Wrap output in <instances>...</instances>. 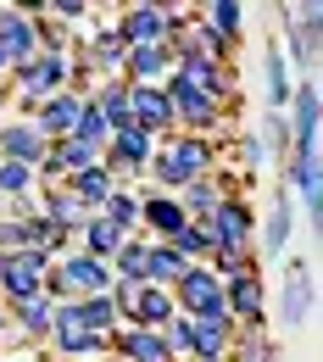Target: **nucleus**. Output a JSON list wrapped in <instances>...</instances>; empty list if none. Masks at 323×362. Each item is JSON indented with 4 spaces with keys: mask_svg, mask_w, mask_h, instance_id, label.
<instances>
[{
    "mask_svg": "<svg viewBox=\"0 0 323 362\" xmlns=\"http://www.w3.org/2000/svg\"><path fill=\"white\" fill-rule=\"evenodd\" d=\"M0 73H11V56H6V50H0Z\"/></svg>",
    "mask_w": 323,
    "mask_h": 362,
    "instance_id": "37",
    "label": "nucleus"
},
{
    "mask_svg": "<svg viewBox=\"0 0 323 362\" xmlns=\"http://www.w3.org/2000/svg\"><path fill=\"white\" fill-rule=\"evenodd\" d=\"M173 317H179V307H173V296H168V290H156V284H139L134 317H129L134 329H156V334H162V329H168Z\"/></svg>",
    "mask_w": 323,
    "mask_h": 362,
    "instance_id": "21",
    "label": "nucleus"
},
{
    "mask_svg": "<svg viewBox=\"0 0 323 362\" xmlns=\"http://www.w3.org/2000/svg\"><path fill=\"white\" fill-rule=\"evenodd\" d=\"M290 240H295V201H290V189L278 184L274 195H268V223H262V251L284 262Z\"/></svg>",
    "mask_w": 323,
    "mask_h": 362,
    "instance_id": "17",
    "label": "nucleus"
},
{
    "mask_svg": "<svg viewBox=\"0 0 323 362\" xmlns=\"http://www.w3.org/2000/svg\"><path fill=\"white\" fill-rule=\"evenodd\" d=\"M11 84H17V95H23V117H34V106H40V100H50L56 90H67V84H73V62L40 50L34 62L11 67Z\"/></svg>",
    "mask_w": 323,
    "mask_h": 362,
    "instance_id": "4",
    "label": "nucleus"
},
{
    "mask_svg": "<svg viewBox=\"0 0 323 362\" xmlns=\"http://www.w3.org/2000/svg\"><path fill=\"white\" fill-rule=\"evenodd\" d=\"M173 201L184 206V218H189V223H206V218H212V206L223 201V184H218V179H195V184H184V189H179Z\"/></svg>",
    "mask_w": 323,
    "mask_h": 362,
    "instance_id": "24",
    "label": "nucleus"
},
{
    "mask_svg": "<svg viewBox=\"0 0 323 362\" xmlns=\"http://www.w3.org/2000/svg\"><path fill=\"white\" fill-rule=\"evenodd\" d=\"M312 317V268L301 257H284V329H301Z\"/></svg>",
    "mask_w": 323,
    "mask_h": 362,
    "instance_id": "18",
    "label": "nucleus"
},
{
    "mask_svg": "<svg viewBox=\"0 0 323 362\" xmlns=\"http://www.w3.org/2000/svg\"><path fill=\"white\" fill-rule=\"evenodd\" d=\"M78 323H84L90 334H106V340H112V329H117V307H112V296H84V301H78Z\"/></svg>",
    "mask_w": 323,
    "mask_h": 362,
    "instance_id": "31",
    "label": "nucleus"
},
{
    "mask_svg": "<svg viewBox=\"0 0 323 362\" xmlns=\"http://www.w3.org/2000/svg\"><path fill=\"white\" fill-rule=\"evenodd\" d=\"M318 117H323L318 73H301V84H295V95H290V112H284V123H290V139H295V145L318 139Z\"/></svg>",
    "mask_w": 323,
    "mask_h": 362,
    "instance_id": "12",
    "label": "nucleus"
},
{
    "mask_svg": "<svg viewBox=\"0 0 323 362\" xmlns=\"http://www.w3.org/2000/svg\"><path fill=\"white\" fill-rule=\"evenodd\" d=\"M284 189H290V201H301V212L318 223L323 212V145L318 139H307V145H290V162H284Z\"/></svg>",
    "mask_w": 323,
    "mask_h": 362,
    "instance_id": "3",
    "label": "nucleus"
},
{
    "mask_svg": "<svg viewBox=\"0 0 323 362\" xmlns=\"http://www.w3.org/2000/svg\"><path fill=\"white\" fill-rule=\"evenodd\" d=\"M129 117H134V129L145 134H168L173 129V106H168V90L162 84H129Z\"/></svg>",
    "mask_w": 323,
    "mask_h": 362,
    "instance_id": "13",
    "label": "nucleus"
},
{
    "mask_svg": "<svg viewBox=\"0 0 323 362\" xmlns=\"http://www.w3.org/2000/svg\"><path fill=\"white\" fill-rule=\"evenodd\" d=\"M100 362H123V357H100Z\"/></svg>",
    "mask_w": 323,
    "mask_h": 362,
    "instance_id": "38",
    "label": "nucleus"
},
{
    "mask_svg": "<svg viewBox=\"0 0 323 362\" xmlns=\"http://www.w3.org/2000/svg\"><path fill=\"white\" fill-rule=\"evenodd\" d=\"M262 156H268V151H262V139H257V134H240V139H234V162H240L245 173L262 168Z\"/></svg>",
    "mask_w": 323,
    "mask_h": 362,
    "instance_id": "36",
    "label": "nucleus"
},
{
    "mask_svg": "<svg viewBox=\"0 0 323 362\" xmlns=\"http://www.w3.org/2000/svg\"><path fill=\"white\" fill-rule=\"evenodd\" d=\"M34 184H40L34 168H23V162H0V201H6V195H34Z\"/></svg>",
    "mask_w": 323,
    "mask_h": 362,
    "instance_id": "34",
    "label": "nucleus"
},
{
    "mask_svg": "<svg viewBox=\"0 0 323 362\" xmlns=\"http://www.w3.org/2000/svg\"><path fill=\"white\" fill-rule=\"evenodd\" d=\"M123 240H129V234H123V228H112L100 212H95V218H84V257H95V262H112V251H117Z\"/></svg>",
    "mask_w": 323,
    "mask_h": 362,
    "instance_id": "29",
    "label": "nucleus"
},
{
    "mask_svg": "<svg viewBox=\"0 0 323 362\" xmlns=\"http://www.w3.org/2000/svg\"><path fill=\"white\" fill-rule=\"evenodd\" d=\"M145 245H151V240H134V234H129V240L112 251V262H106V268H112L117 284H145Z\"/></svg>",
    "mask_w": 323,
    "mask_h": 362,
    "instance_id": "27",
    "label": "nucleus"
},
{
    "mask_svg": "<svg viewBox=\"0 0 323 362\" xmlns=\"http://www.w3.org/2000/svg\"><path fill=\"white\" fill-rule=\"evenodd\" d=\"M50 268V251L28 245V251H0V296L17 307V301H34L40 296V279Z\"/></svg>",
    "mask_w": 323,
    "mask_h": 362,
    "instance_id": "6",
    "label": "nucleus"
},
{
    "mask_svg": "<svg viewBox=\"0 0 323 362\" xmlns=\"http://www.w3.org/2000/svg\"><path fill=\"white\" fill-rule=\"evenodd\" d=\"M168 296H173L179 317H229V307H223V284H218L212 273L201 268V262H189Z\"/></svg>",
    "mask_w": 323,
    "mask_h": 362,
    "instance_id": "5",
    "label": "nucleus"
},
{
    "mask_svg": "<svg viewBox=\"0 0 323 362\" xmlns=\"http://www.w3.org/2000/svg\"><path fill=\"white\" fill-rule=\"evenodd\" d=\"M34 234H28V218H0V251H28Z\"/></svg>",
    "mask_w": 323,
    "mask_h": 362,
    "instance_id": "35",
    "label": "nucleus"
},
{
    "mask_svg": "<svg viewBox=\"0 0 323 362\" xmlns=\"http://www.w3.org/2000/svg\"><path fill=\"white\" fill-rule=\"evenodd\" d=\"M234 317H173L168 329H162V340H168V351L173 357H195V362H223L234 346Z\"/></svg>",
    "mask_w": 323,
    "mask_h": 362,
    "instance_id": "2",
    "label": "nucleus"
},
{
    "mask_svg": "<svg viewBox=\"0 0 323 362\" xmlns=\"http://www.w3.org/2000/svg\"><path fill=\"white\" fill-rule=\"evenodd\" d=\"M11 313H17V329H23L28 340H40V334H50V313H56V301L34 296V301H17Z\"/></svg>",
    "mask_w": 323,
    "mask_h": 362,
    "instance_id": "33",
    "label": "nucleus"
},
{
    "mask_svg": "<svg viewBox=\"0 0 323 362\" xmlns=\"http://www.w3.org/2000/svg\"><path fill=\"white\" fill-rule=\"evenodd\" d=\"M100 218H106L112 228H123V234H134V228H139V189H123V184H117V189L106 195Z\"/></svg>",
    "mask_w": 323,
    "mask_h": 362,
    "instance_id": "30",
    "label": "nucleus"
},
{
    "mask_svg": "<svg viewBox=\"0 0 323 362\" xmlns=\"http://www.w3.org/2000/svg\"><path fill=\"white\" fill-rule=\"evenodd\" d=\"M78 117H84V95H78V90H56L50 100L34 106V117H28V123L56 145V139H67L73 129H78Z\"/></svg>",
    "mask_w": 323,
    "mask_h": 362,
    "instance_id": "11",
    "label": "nucleus"
},
{
    "mask_svg": "<svg viewBox=\"0 0 323 362\" xmlns=\"http://www.w3.org/2000/svg\"><path fill=\"white\" fill-rule=\"evenodd\" d=\"M112 357H123V362H173V351H168V340H162L156 329L117 323V329H112Z\"/></svg>",
    "mask_w": 323,
    "mask_h": 362,
    "instance_id": "16",
    "label": "nucleus"
},
{
    "mask_svg": "<svg viewBox=\"0 0 323 362\" xmlns=\"http://www.w3.org/2000/svg\"><path fill=\"white\" fill-rule=\"evenodd\" d=\"M201 23H206L218 40H229V45L245 40V6H240V0H218V6H206V11H201Z\"/></svg>",
    "mask_w": 323,
    "mask_h": 362,
    "instance_id": "25",
    "label": "nucleus"
},
{
    "mask_svg": "<svg viewBox=\"0 0 323 362\" xmlns=\"http://www.w3.org/2000/svg\"><path fill=\"white\" fill-rule=\"evenodd\" d=\"M117 34H123V45H168V28H173V6H129L117 23H112Z\"/></svg>",
    "mask_w": 323,
    "mask_h": 362,
    "instance_id": "10",
    "label": "nucleus"
},
{
    "mask_svg": "<svg viewBox=\"0 0 323 362\" xmlns=\"http://www.w3.org/2000/svg\"><path fill=\"white\" fill-rule=\"evenodd\" d=\"M262 78H268V112H290V95H295V78H290V62H284V50L268 45V56H262Z\"/></svg>",
    "mask_w": 323,
    "mask_h": 362,
    "instance_id": "22",
    "label": "nucleus"
},
{
    "mask_svg": "<svg viewBox=\"0 0 323 362\" xmlns=\"http://www.w3.org/2000/svg\"><path fill=\"white\" fill-rule=\"evenodd\" d=\"M184 268H189V262L173 251V245H156V240L145 245V284H156V290H173Z\"/></svg>",
    "mask_w": 323,
    "mask_h": 362,
    "instance_id": "23",
    "label": "nucleus"
},
{
    "mask_svg": "<svg viewBox=\"0 0 323 362\" xmlns=\"http://www.w3.org/2000/svg\"><path fill=\"white\" fill-rule=\"evenodd\" d=\"M151 156H156V134H145V129H117L112 145H106V168L112 173H145L151 168Z\"/></svg>",
    "mask_w": 323,
    "mask_h": 362,
    "instance_id": "14",
    "label": "nucleus"
},
{
    "mask_svg": "<svg viewBox=\"0 0 323 362\" xmlns=\"http://www.w3.org/2000/svg\"><path fill=\"white\" fill-rule=\"evenodd\" d=\"M50 139L28 123V117H17V123H6L0 129V162H23V168H34L40 173V162H45Z\"/></svg>",
    "mask_w": 323,
    "mask_h": 362,
    "instance_id": "15",
    "label": "nucleus"
},
{
    "mask_svg": "<svg viewBox=\"0 0 323 362\" xmlns=\"http://www.w3.org/2000/svg\"><path fill=\"white\" fill-rule=\"evenodd\" d=\"M212 162H218V151H212V139H201V134H173L168 145H156V156H151V184H162V189H184V184L195 179H206L212 173Z\"/></svg>",
    "mask_w": 323,
    "mask_h": 362,
    "instance_id": "1",
    "label": "nucleus"
},
{
    "mask_svg": "<svg viewBox=\"0 0 323 362\" xmlns=\"http://www.w3.org/2000/svg\"><path fill=\"white\" fill-rule=\"evenodd\" d=\"M40 218H45V223H56L61 234H67V228L84 223V206L67 195V184H56V189H45V195H40Z\"/></svg>",
    "mask_w": 323,
    "mask_h": 362,
    "instance_id": "26",
    "label": "nucleus"
},
{
    "mask_svg": "<svg viewBox=\"0 0 323 362\" xmlns=\"http://www.w3.org/2000/svg\"><path fill=\"white\" fill-rule=\"evenodd\" d=\"M173 73V50L168 45H134L123 56V84H162Z\"/></svg>",
    "mask_w": 323,
    "mask_h": 362,
    "instance_id": "19",
    "label": "nucleus"
},
{
    "mask_svg": "<svg viewBox=\"0 0 323 362\" xmlns=\"http://www.w3.org/2000/svg\"><path fill=\"white\" fill-rule=\"evenodd\" d=\"M223 307H229L234 329H240V323L262 329V273H257V257H245V268L223 284Z\"/></svg>",
    "mask_w": 323,
    "mask_h": 362,
    "instance_id": "8",
    "label": "nucleus"
},
{
    "mask_svg": "<svg viewBox=\"0 0 323 362\" xmlns=\"http://www.w3.org/2000/svg\"><path fill=\"white\" fill-rule=\"evenodd\" d=\"M206 228H212V245L218 251H251V234H257V212H251V201L245 195H223L218 206H212V218H206Z\"/></svg>",
    "mask_w": 323,
    "mask_h": 362,
    "instance_id": "7",
    "label": "nucleus"
},
{
    "mask_svg": "<svg viewBox=\"0 0 323 362\" xmlns=\"http://www.w3.org/2000/svg\"><path fill=\"white\" fill-rule=\"evenodd\" d=\"M0 50L11 56V67L34 62V56H40V11H17V6H0Z\"/></svg>",
    "mask_w": 323,
    "mask_h": 362,
    "instance_id": "9",
    "label": "nucleus"
},
{
    "mask_svg": "<svg viewBox=\"0 0 323 362\" xmlns=\"http://www.w3.org/2000/svg\"><path fill=\"white\" fill-rule=\"evenodd\" d=\"M168 245H173L184 262H206V257H212V228H206V223H184Z\"/></svg>",
    "mask_w": 323,
    "mask_h": 362,
    "instance_id": "32",
    "label": "nucleus"
},
{
    "mask_svg": "<svg viewBox=\"0 0 323 362\" xmlns=\"http://www.w3.org/2000/svg\"><path fill=\"white\" fill-rule=\"evenodd\" d=\"M61 184H67V195H73L84 212H100V206H106V195L117 189V173L100 162V168H84V173H73V179H61Z\"/></svg>",
    "mask_w": 323,
    "mask_h": 362,
    "instance_id": "20",
    "label": "nucleus"
},
{
    "mask_svg": "<svg viewBox=\"0 0 323 362\" xmlns=\"http://www.w3.org/2000/svg\"><path fill=\"white\" fill-rule=\"evenodd\" d=\"M56 340V351H61V362H78V357H106V334H90V329H56L50 334Z\"/></svg>",
    "mask_w": 323,
    "mask_h": 362,
    "instance_id": "28",
    "label": "nucleus"
}]
</instances>
